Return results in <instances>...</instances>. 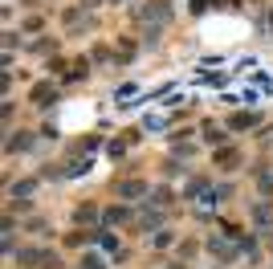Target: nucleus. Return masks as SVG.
I'll return each mask as SVG.
<instances>
[{"mask_svg": "<svg viewBox=\"0 0 273 269\" xmlns=\"http://www.w3.org/2000/svg\"><path fill=\"white\" fill-rule=\"evenodd\" d=\"M114 196H123V200H131V196H147V179H127V184L114 188Z\"/></svg>", "mask_w": 273, "mask_h": 269, "instance_id": "f257e3e1", "label": "nucleus"}, {"mask_svg": "<svg viewBox=\"0 0 273 269\" xmlns=\"http://www.w3.org/2000/svg\"><path fill=\"white\" fill-rule=\"evenodd\" d=\"M29 143H33V139H29V131H17V135L9 139V151H25Z\"/></svg>", "mask_w": 273, "mask_h": 269, "instance_id": "f03ea898", "label": "nucleus"}, {"mask_svg": "<svg viewBox=\"0 0 273 269\" xmlns=\"http://www.w3.org/2000/svg\"><path fill=\"white\" fill-rule=\"evenodd\" d=\"M253 123H257L253 114H232V118H228V127H232V131H240V127H253Z\"/></svg>", "mask_w": 273, "mask_h": 269, "instance_id": "7ed1b4c3", "label": "nucleus"}, {"mask_svg": "<svg viewBox=\"0 0 273 269\" xmlns=\"http://www.w3.org/2000/svg\"><path fill=\"white\" fill-rule=\"evenodd\" d=\"M74 220L82 224V220H94V208H78V212H74Z\"/></svg>", "mask_w": 273, "mask_h": 269, "instance_id": "20e7f679", "label": "nucleus"}, {"mask_svg": "<svg viewBox=\"0 0 273 269\" xmlns=\"http://www.w3.org/2000/svg\"><path fill=\"white\" fill-rule=\"evenodd\" d=\"M204 135H208V143H220V139H224V135H220V131H216V127H212V123H208V127H204Z\"/></svg>", "mask_w": 273, "mask_h": 269, "instance_id": "39448f33", "label": "nucleus"}]
</instances>
